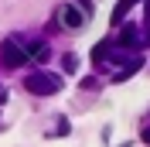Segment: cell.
I'll use <instances>...</instances> for the list:
<instances>
[{"mask_svg": "<svg viewBox=\"0 0 150 147\" xmlns=\"http://www.w3.org/2000/svg\"><path fill=\"white\" fill-rule=\"evenodd\" d=\"M143 41L150 45V14H147V24H143Z\"/></svg>", "mask_w": 150, "mask_h": 147, "instance_id": "obj_8", "label": "cell"}, {"mask_svg": "<svg viewBox=\"0 0 150 147\" xmlns=\"http://www.w3.org/2000/svg\"><path fill=\"white\" fill-rule=\"evenodd\" d=\"M62 24H65L68 31L82 28V10H79V7H62Z\"/></svg>", "mask_w": 150, "mask_h": 147, "instance_id": "obj_4", "label": "cell"}, {"mask_svg": "<svg viewBox=\"0 0 150 147\" xmlns=\"http://www.w3.org/2000/svg\"><path fill=\"white\" fill-rule=\"evenodd\" d=\"M137 41H140V24H123L120 38H116V45H120V48H133Z\"/></svg>", "mask_w": 150, "mask_h": 147, "instance_id": "obj_3", "label": "cell"}, {"mask_svg": "<svg viewBox=\"0 0 150 147\" xmlns=\"http://www.w3.org/2000/svg\"><path fill=\"white\" fill-rule=\"evenodd\" d=\"M133 4H137V0H120V4L112 7V24H123V17L133 10Z\"/></svg>", "mask_w": 150, "mask_h": 147, "instance_id": "obj_5", "label": "cell"}, {"mask_svg": "<svg viewBox=\"0 0 150 147\" xmlns=\"http://www.w3.org/2000/svg\"><path fill=\"white\" fill-rule=\"evenodd\" d=\"M62 69L65 72H75L79 69V55H62Z\"/></svg>", "mask_w": 150, "mask_h": 147, "instance_id": "obj_7", "label": "cell"}, {"mask_svg": "<svg viewBox=\"0 0 150 147\" xmlns=\"http://www.w3.org/2000/svg\"><path fill=\"white\" fill-rule=\"evenodd\" d=\"M143 140H147V144H150V127H147V130H143Z\"/></svg>", "mask_w": 150, "mask_h": 147, "instance_id": "obj_9", "label": "cell"}, {"mask_svg": "<svg viewBox=\"0 0 150 147\" xmlns=\"http://www.w3.org/2000/svg\"><path fill=\"white\" fill-rule=\"evenodd\" d=\"M24 89L31 92V96H55L58 89H62V79L51 72H31L28 79H24Z\"/></svg>", "mask_w": 150, "mask_h": 147, "instance_id": "obj_1", "label": "cell"}, {"mask_svg": "<svg viewBox=\"0 0 150 147\" xmlns=\"http://www.w3.org/2000/svg\"><path fill=\"white\" fill-rule=\"evenodd\" d=\"M0 62L7 65V69H21V65H28V51H24V48L17 45V41H4V45H0Z\"/></svg>", "mask_w": 150, "mask_h": 147, "instance_id": "obj_2", "label": "cell"}, {"mask_svg": "<svg viewBox=\"0 0 150 147\" xmlns=\"http://www.w3.org/2000/svg\"><path fill=\"white\" fill-rule=\"evenodd\" d=\"M143 10H147V14H150V0H147V4H143Z\"/></svg>", "mask_w": 150, "mask_h": 147, "instance_id": "obj_10", "label": "cell"}, {"mask_svg": "<svg viewBox=\"0 0 150 147\" xmlns=\"http://www.w3.org/2000/svg\"><path fill=\"white\" fill-rule=\"evenodd\" d=\"M28 58H34V62H48V58H51V48L38 41V45H31V48H28Z\"/></svg>", "mask_w": 150, "mask_h": 147, "instance_id": "obj_6", "label": "cell"}]
</instances>
